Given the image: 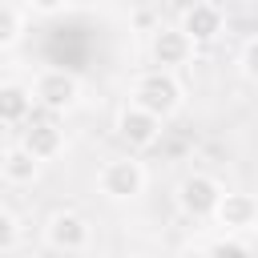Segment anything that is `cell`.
<instances>
[{
	"label": "cell",
	"mask_w": 258,
	"mask_h": 258,
	"mask_svg": "<svg viewBox=\"0 0 258 258\" xmlns=\"http://www.w3.org/2000/svg\"><path fill=\"white\" fill-rule=\"evenodd\" d=\"M238 64H242V77L258 85V36H250V40L242 44V56H238Z\"/></svg>",
	"instance_id": "cell-15"
},
{
	"label": "cell",
	"mask_w": 258,
	"mask_h": 258,
	"mask_svg": "<svg viewBox=\"0 0 258 258\" xmlns=\"http://www.w3.org/2000/svg\"><path fill=\"white\" fill-rule=\"evenodd\" d=\"M129 105L153 113L157 121H169L177 109H181V81L173 73H161V69H149L133 81L129 89Z\"/></svg>",
	"instance_id": "cell-1"
},
{
	"label": "cell",
	"mask_w": 258,
	"mask_h": 258,
	"mask_svg": "<svg viewBox=\"0 0 258 258\" xmlns=\"http://www.w3.org/2000/svg\"><path fill=\"white\" fill-rule=\"evenodd\" d=\"M44 238L60 254H85L89 242H93V226H89V218H81L73 210H56L44 226Z\"/></svg>",
	"instance_id": "cell-6"
},
{
	"label": "cell",
	"mask_w": 258,
	"mask_h": 258,
	"mask_svg": "<svg viewBox=\"0 0 258 258\" xmlns=\"http://www.w3.org/2000/svg\"><path fill=\"white\" fill-rule=\"evenodd\" d=\"M117 137H121L129 149H149V145H157V137H161V121H157L153 113L137 109V105H125V109L117 113Z\"/></svg>",
	"instance_id": "cell-9"
},
{
	"label": "cell",
	"mask_w": 258,
	"mask_h": 258,
	"mask_svg": "<svg viewBox=\"0 0 258 258\" xmlns=\"http://www.w3.org/2000/svg\"><path fill=\"white\" fill-rule=\"evenodd\" d=\"M36 97H32V85H20V81H4L0 85V121L8 129H24L36 113Z\"/></svg>",
	"instance_id": "cell-11"
},
{
	"label": "cell",
	"mask_w": 258,
	"mask_h": 258,
	"mask_svg": "<svg viewBox=\"0 0 258 258\" xmlns=\"http://www.w3.org/2000/svg\"><path fill=\"white\" fill-rule=\"evenodd\" d=\"M129 258H153V254H129Z\"/></svg>",
	"instance_id": "cell-16"
},
{
	"label": "cell",
	"mask_w": 258,
	"mask_h": 258,
	"mask_svg": "<svg viewBox=\"0 0 258 258\" xmlns=\"http://www.w3.org/2000/svg\"><path fill=\"white\" fill-rule=\"evenodd\" d=\"M24 24H28V8H24V4H16V0H4V4H0V48L20 44Z\"/></svg>",
	"instance_id": "cell-13"
},
{
	"label": "cell",
	"mask_w": 258,
	"mask_h": 258,
	"mask_svg": "<svg viewBox=\"0 0 258 258\" xmlns=\"http://www.w3.org/2000/svg\"><path fill=\"white\" fill-rule=\"evenodd\" d=\"M222 198H226V189H222V181L210 177V173H189V177H181V185H177V210H181L185 218H194V222L214 218L218 206H222Z\"/></svg>",
	"instance_id": "cell-5"
},
{
	"label": "cell",
	"mask_w": 258,
	"mask_h": 258,
	"mask_svg": "<svg viewBox=\"0 0 258 258\" xmlns=\"http://www.w3.org/2000/svg\"><path fill=\"white\" fill-rule=\"evenodd\" d=\"M20 145H24L36 161H52V157H60V149H64V129H60V121H56L52 113L32 117V121L20 129Z\"/></svg>",
	"instance_id": "cell-7"
},
{
	"label": "cell",
	"mask_w": 258,
	"mask_h": 258,
	"mask_svg": "<svg viewBox=\"0 0 258 258\" xmlns=\"http://www.w3.org/2000/svg\"><path fill=\"white\" fill-rule=\"evenodd\" d=\"M97 189L109 202H133L145 194V165L137 157H113L97 173Z\"/></svg>",
	"instance_id": "cell-3"
},
{
	"label": "cell",
	"mask_w": 258,
	"mask_h": 258,
	"mask_svg": "<svg viewBox=\"0 0 258 258\" xmlns=\"http://www.w3.org/2000/svg\"><path fill=\"white\" fill-rule=\"evenodd\" d=\"M16 246H20V218H16V210H0V254H16Z\"/></svg>",
	"instance_id": "cell-14"
},
{
	"label": "cell",
	"mask_w": 258,
	"mask_h": 258,
	"mask_svg": "<svg viewBox=\"0 0 258 258\" xmlns=\"http://www.w3.org/2000/svg\"><path fill=\"white\" fill-rule=\"evenodd\" d=\"M218 226L222 230H230V234H246V230H258V198L254 194H242V189H234V194H226L222 198V206H218Z\"/></svg>",
	"instance_id": "cell-10"
},
{
	"label": "cell",
	"mask_w": 258,
	"mask_h": 258,
	"mask_svg": "<svg viewBox=\"0 0 258 258\" xmlns=\"http://www.w3.org/2000/svg\"><path fill=\"white\" fill-rule=\"evenodd\" d=\"M194 40L181 32V24H157L149 28V60L161 69V73H177L194 60Z\"/></svg>",
	"instance_id": "cell-4"
},
{
	"label": "cell",
	"mask_w": 258,
	"mask_h": 258,
	"mask_svg": "<svg viewBox=\"0 0 258 258\" xmlns=\"http://www.w3.org/2000/svg\"><path fill=\"white\" fill-rule=\"evenodd\" d=\"M32 97L44 113H69L77 101H81V81L69 73V69H40L32 77Z\"/></svg>",
	"instance_id": "cell-2"
},
{
	"label": "cell",
	"mask_w": 258,
	"mask_h": 258,
	"mask_svg": "<svg viewBox=\"0 0 258 258\" xmlns=\"http://www.w3.org/2000/svg\"><path fill=\"white\" fill-rule=\"evenodd\" d=\"M0 177H4V185H12V189H24V185H32L36 177H40V161L16 141V145H4V153H0Z\"/></svg>",
	"instance_id": "cell-12"
},
{
	"label": "cell",
	"mask_w": 258,
	"mask_h": 258,
	"mask_svg": "<svg viewBox=\"0 0 258 258\" xmlns=\"http://www.w3.org/2000/svg\"><path fill=\"white\" fill-rule=\"evenodd\" d=\"M222 28H226V12H222V4H214V0H198V4H189V8L181 12V32H185L194 44L218 40Z\"/></svg>",
	"instance_id": "cell-8"
}]
</instances>
